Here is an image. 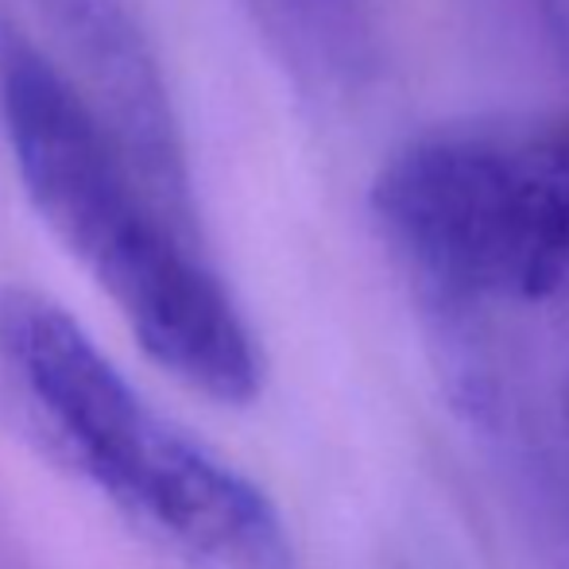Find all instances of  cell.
Listing matches in <instances>:
<instances>
[{
	"label": "cell",
	"instance_id": "277c9868",
	"mask_svg": "<svg viewBox=\"0 0 569 569\" xmlns=\"http://www.w3.org/2000/svg\"><path fill=\"white\" fill-rule=\"evenodd\" d=\"M51 31H59L82 90L101 109L120 148L148 187L198 229L190 156L174 117L171 86L132 0H36Z\"/></svg>",
	"mask_w": 569,
	"mask_h": 569
},
{
	"label": "cell",
	"instance_id": "52a82bcc",
	"mask_svg": "<svg viewBox=\"0 0 569 569\" xmlns=\"http://www.w3.org/2000/svg\"><path fill=\"white\" fill-rule=\"evenodd\" d=\"M566 380H569V372H566ZM562 415H566V430H569V383L562 388Z\"/></svg>",
	"mask_w": 569,
	"mask_h": 569
},
{
	"label": "cell",
	"instance_id": "6da1fadb",
	"mask_svg": "<svg viewBox=\"0 0 569 569\" xmlns=\"http://www.w3.org/2000/svg\"><path fill=\"white\" fill-rule=\"evenodd\" d=\"M0 120L31 210L140 349L213 403H252L263 352L202 232L148 187L90 93L12 28H0Z\"/></svg>",
	"mask_w": 569,
	"mask_h": 569
},
{
	"label": "cell",
	"instance_id": "8992f818",
	"mask_svg": "<svg viewBox=\"0 0 569 569\" xmlns=\"http://www.w3.org/2000/svg\"><path fill=\"white\" fill-rule=\"evenodd\" d=\"M539 12L550 28V39L562 47V54L569 59V0H539Z\"/></svg>",
	"mask_w": 569,
	"mask_h": 569
},
{
	"label": "cell",
	"instance_id": "3957f363",
	"mask_svg": "<svg viewBox=\"0 0 569 569\" xmlns=\"http://www.w3.org/2000/svg\"><path fill=\"white\" fill-rule=\"evenodd\" d=\"M372 210L430 307L569 310V117L415 136L376 174Z\"/></svg>",
	"mask_w": 569,
	"mask_h": 569
},
{
	"label": "cell",
	"instance_id": "7a4b0ae2",
	"mask_svg": "<svg viewBox=\"0 0 569 569\" xmlns=\"http://www.w3.org/2000/svg\"><path fill=\"white\" fill-rule=\"evenodd\" d=\"M0 380L43 450L174 562L299 569L276 500L167 419L70 310L31 287H0Z\"/></svg>",
	"mask_w": 569,
	"mask_h": 569
},
{
	"label": "cell",
	"instance_id": "5b68a950",
	"mask_svg": "<svg viewBox=\"0 0 569 569\" xmlns=\"http://www.w3.org/2000/svg\"><path fill=\"white\" fill-rule=\"evenodd\" d=\"M271 59L307 98L345 101L376 70L365 0H244Z\"/></svg>",
	"mask_w": 569,
	"mask_h": 569
}]
</instances>
